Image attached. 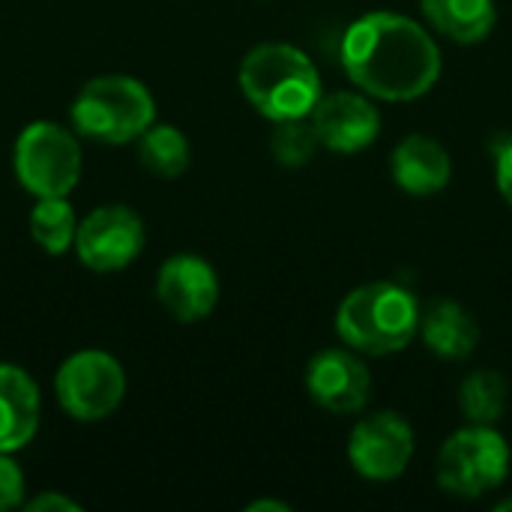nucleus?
<instances>
[{"label":"nucleus","instance_id":"21","mask_svg":"<svg viewBox=\"0 0 512 512\" xmlns=\"http://www.w3.org/2000/svg\"><path fill=\"white\" fill-rule=\"evenodd\" d=\"M24 492H27L24 471L15 465L12 453H0V512L24 507Z\"/></svg>","mask_w":512,"mask_h":512},{"label":"nucleus","instance_id":"14","mask_svg":"<svg viewBox=\"0 0 512 512\" xmlns=\"http://www.w3.org/2000/svg\"><path fill=\"white\" fill-rule=\"evenodd\" d=\"M42 420V396L33 375L15 363H0V453L24 450Z\"/></svg>","mask_w":512,"mask_h":512},{"label":"nucleus","instance_id":"12","mask_svg":"<svg viewBox=\"0 0 512 512\" xmlns=\"http://www.w3.org/2000/svg\"><path fill=\"white\" fill-rule=\"evenodd\" d=\"M219 276L213 264L192 252L171 255L156 273V300L180 324H198L219 306Z\"/></svg>","mask_w":512,"mask_h":512},{"label":"nucleus","instance_id":"16","mask_svg":"<svg viewBox=\"0 0 512 512\" xmlns=\"http://www.w3.org/2000/svg\"><path fill=\"white\" fill-rule=\"evenodd\" d=\"M423 18L435 33L456 45H480L498 21L495 0H420Z\"/></svg>","mask_w":512,"mask_h":512},{"label":"nucleus","instance_id":"5","mask_svg":"<svg viewBox=\"0 0 512 512\" xmlns=\"http://www.w3.org/2000/svg\"><path fill=\"white\" fill-rule=\"evenodd\" d=\"M512 453L495 426L468 423L438 450V489L459 501H480L501 489L510 477Z\"/></svg>","mask_w":512,"mask_h":512},{"label":"nucleus","instance_id":"1","mask_svg":"<svg viewBox=\"0 0 512 512\" xmlns=\"http://www.w3.org/2000/svg\"><path fill=\"white\" fill-rule=\"evenodd\" d=\"M342 69L378 102H414L438 84L444 57L420 21L381 9L360 15L345 30Z\"/></svg>","mask_w":512,"mask_h":512},{"label":"nucleus","instance_id":"19","mask_svg":"<svg viewBox=\"0 0 512 512\" xmlns=\"http://www.w3.org/2000/svg\"><path fill=\"white\" fill-rule=\"evenodd\" d=\"M30 237L33 243L48 252V255H66L75 249V234H78V216L69 204V195H51V198H36L30 210Z\"/></svg>","mask_w":512,"mask_h":512},{"label":"nucleus","instance_id":"13","mask_svg":"<svg viewBox=\"0 0 512 512\" xmlns=\"http://www.w3.org/2000/svg\"><path fill=\"white\" fill-rule=\"evenodd\" d=\"M390 174L402 192L414 198H432L447 189L453 177V159L438 138L414 132L396 144L390 156Z\"/></svg>","mask_w":512,"mask_h":512},{"label":"nucleus","instance_id":"18","mask_svg":"<svg viewBox=\"0 0 512 512\" xmlns=\"http://www.w3.org/2000/svg\"><path fill=\"white\" fill-rule=\"evenodd\" d=\"M510 405V384L498 369H474L459 384V411L468 423L498 426Z\"/></svg>","mask_w":512,"mask_h":512},{"label":"nucleus","instance_id":"17","mask_svg":"<svg viewBox=\"0 0 512 512\" xmlns=\"http://www.w3.org/2000/svg\"><path fill=\"white\" fill-rule=\"evenodd\" d=\"M135 144H138V162L153 177L177 180L192 165V144L171 123H153Z\"/></svg>","mask_w":512,"mask_h":512},{"label":"nucleus","instance_id":"20","mask_svg":"<svg viewBox=\"0 0 512 512\" xmlns=\"http://www.w3.org/2000/svg\"><path fill=\"white\" fill-rule=\"evenodd\" d=\"M321 141L309 123V117H297V120H282L276 123L273 135H270V153L282 168H303L315 159Z\"/></svg>","mask_w":512,"mask_h":512},{"label":"nucleus","instance_id":"15","mask_svg":"<svg viewBox=\"0 0 512 512\" xmlns=\"http://www.w3.org/2000/svg\"><path fill=\"white\" fill-rule=\"evenodd\" d=\"M420 339L423 345L450 363L468 360L480 345V324L471 309H465L459 300L441 297L432 300L420 312Z\"/></svg>","mask_w":512,"mask_h":512},{"label":"nucleus","instance_id":"22","mask_svg":"<svg viewBox=\"0 0 512 512\" xmlns=\"http://www.w3.org/2000/svg\"><path fill=\"white\" fill-rule=\"evenodd\" d=\"M495 183H498L501 198L512 207V138L498 150V159H495Z\"/></svg>","mask_w":512,"mask_h":512},{"label":"nucleus","instance_id":"8","mask_svg":"<svg viewBox=\"0 0 512 512\" xmlns=\"http://www.w3.org/2000/svg\"><path fill=\"white\" fill-rule=\"evenodd\" d=\"M147 243L141 213L126 204H102L78 222L75 255L93 273L126 270Z\"/></svg>","mask_w":512,"mask_h":512},{"label":"nucleus","instance_id":"3","mask_svg":"<svg viewBox=\"0 0 512 512\" xmlns=\"http://www.w3.org/2000/svg\"><path fill=\"white\" fill-rule=\"evenodd\" d=\"M420 303L399 282H366L336 309V336L363 357L405 351L420 333Z\"/></svg>","mask_w":512,"mask_h":512},{"label":"nucleus","instance_id":"24","mask_svg":"<svg viewBox=\"0 0 512 512\" xmlns=\"http://www.w3.org/2000/svg\"><path fill=\"white\" fill-rule=\"evenodd\" d=\"M261 510H276V512H288L291 507L288 504H282V501H252L246 512H261Z\"/></svg>","mask_w":512,"mask_h":512},{"label":"nucleus","instance_id":"23","mask_svg":"<svg viewBox=\"0 0 512 512\" xmlns=\"http://www.w3.org/2000/svg\"><path fill=\"white\" fill-rule=\"evenodd\" d=\"M30 512H81V504H75L69 495H60V492H45L33 501L24 504Z\"/></svg>","mask_w":512,"mask_h":512},{"label":"nucleus","instance_id":"9","mask_svg":"<svg viewBox=\"0 0 512 512\" xmlns=\"http://www.w3.org/2000/svg\"><path fill=\"white\" fill-rule=\"evenodd\" d=\"M417 450L414 426L399 411H375L351 429L348 462L369 483L399 480Z\"/></svg>","mask_w":512,"mask_h":512},{"label":"nucleus","instance_id":"10","mask_svg":"<svg viewBox=\"0 0 512 512\" xmlns=\"http://www.w3.org/2000/svg\"><path fill=\"white\" fill-rule=\"evenodd\" d=\"M306 393L318 408L354 417L372 399V372L354 348H324L306 366Z\"/></svg>","mask_w":512,"mask_h":512},{"label":"nucleus","instance_id":"11","mask_svg":"<svg viewBox=\"0 0 512 512\" xmlns=\"http://www.w3.org/2000/svg\"><path fill=\"white\" fill-rule=\"evenodd\" d=\"M309 123L321 147L339 156H357L381 135V111L363 90L324 93L312 108Z\"/></svg>","mask_w":512,"mask_h":512},{"label":"nucleus","instance_id":"6","mask_svg":"<svg viewBox=\"0 0 512 512\" xmlns=\"http://www.w3.org/2000/svg\"><path fill=\"white\" fill-rule=\"evenodd\" d=\"M84 168V153L78 144V132L54 123L33 120L27 123L12 147V171L24 192L33 198L69 195Z\"/></svg>","mask_w":512,"mask_h":512},{"label":"nucleus","instance_id":"7","mask_svg":"<svg viewBox=\"0 0 512 512\" xmlns=\"http://www.w3.org/2000/svg\"><path fill=\"white\" fill-rule=\"evenodd\" d=\"M126 387L123 363L102 348L69 354L54 375L57 405L78 423H99L111 417L123 405Z\"/></svg>","mask_w":512,"mask_h":512},{"label":"nucleus","instance_id":"25","mask_svg":"<svg viewBox=\"0 0 512 512\" xmlns=\"http://www.w3.org/2000/svg\"><path fill=\"white\" fill-rule=\"evenodd\" d=\"M495 510H498V512H512V498L501 501V504H495Z\"/></svg>","mask_w":512,"mask_h":512},{"label":"nucleus","instance_id":"2","mask_svg":"<svg viewBox=\"0 0 512 512\" xmlns=\"http://www.w3.org/2000/svg\"><path fill=\"white\" fill-rule=\"evenodd\" d=\"M237 84L246 102L270 123L309 117L321 90V75L312 57L288 42H261L240 60Z\"/></svg>","mask_w":512,"mask_h":512},{"label":"nucleus","instance_id":"4","mask_svg":"<svg viewBox=\"0 0 512 512\" xmlns=\"http://www.w3.org/2000/svg\"><path fill=\"white\" fill-rule=\"evenodd\" d=\"M72 129L99 144H132L156 123V99L144 81L111 72L84 81L69 108Z\"/></svg>","mask_w":512,"mask_h":512}]
</instances>
